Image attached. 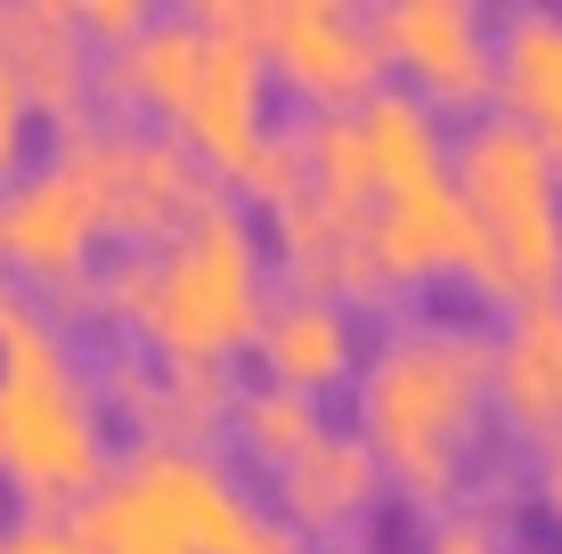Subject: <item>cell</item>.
I'll list each match as a JSON object with an SVG mask.
<instances>
[{
    "label": "cell",
    "instance_id": "8fae6325",
    "mask_svg": "<svg viewBox=\"0 0 562 554\" xmlns=\"http://www.w3.org/2000/svg\"><path fill=\"white\" fill-rule=\"evenodd\" d=\"M0 42H9V66L25 82L33 114H49L57 131L90 123V90H99V57H90V33L66 0H9L0 9Z\"/></svg>",
    "mask_w": 562,
    "mask_h": 554
},
{
    "label": "cell",
    "instance_id": "5bb4252c",
    "mask_svg": "<svg viewBox=\"0 0 562 554\" xmlns=\"http://www.w3.org/2000/svg\"><path fill=\"white\" fill-rule=\"evenodd\" d=\"M490 392H497V408H506V425L538 432V441L562 432V294L521 302V310L506 318Z\"/></svg>",
    "mask_w": 562,
    "mask_h": 554
},
{
    "label": "cell",
    "instance_id": "44dd1931",
    "mask_svg": "<svg viewBox=\"0 0 562 554\" xmlns=\"http://www.w3.org/2000/svg\"><path fill=\"white\" fill-rule=\"evenodd\" d=\"M228 368H204V359H164V416H155V432L147 441H188V449H204L212 441V425L221 416H237L228 408Z\"/></svg>",
    "mask_w": 562,
    "mask_h": 554
},
{
    "label": "cell",
    "instance_id": "5b68a950",
    "mask_svg": "<svg viewBox=\"0 0 562 554\" xmlns=\"http://www.w3.org/2000/svg\"><path fill=\"white\" fill-rule=\"evenodd\" d=\"M449 171H457L464 213H473L464 270H473L481 294L514 302V310L562 294V171L547 156V139L497 106L481 123H464Z\"/></svg>",
    "mask_w": 562,
    "mask_h": 554
},
{
    "label": "cell",
    "instance_id": "cb8c5ba5",
    "mask_svg": "<svg viewBox=\"0 0 562 554\" xmlns=\"http://www.w3.org/2000/svg\"><path fill=\"white\" fill-rule=\"evenodd\" d=\"M25 123H33V99H25V82H16V66H9V42H0V180L25 163Z\"/></svg>",
    "mask_w": 562,
    "mask_h": 554
},
{
    "label": "cell",
    "instance_id": "6da1fadb",
    "mask_svg": "<svg viewBox=\"0 0 562 554\" xmlns=\"http://www.w3.org/2000/svg\"><path fill=\"white\" fill-rule=\"evenodd\" d=\"M57 310L131 327L155 359L228 368V351L261 342L269 261H261L254 221H245L228 196H212L188 228H171V237L139 245V253L106 261L99 278H74L66 294H57Z\"/></svg>",
    "mask_w": 562,
    "mask_h": 554
},
{
    "label": "cell",
    "instance_id": "d4e9b609",
    "mask_svg": "<svg viewBox=\"0 0 562 554\" xmlns=\"http://www.w3.org/2000/svg\"><path fill=\"white\" fill-rule=\"evenodd\" d=\"M74 16H82V33H99L106 49H114V42H131V33L147 25V9H139V0H82Z\"/></svg>",
    "mask_w": 562,
    "mask_h": 554
},
{
    "label": "cell",
    "instance_id": "3957f363",
    "mask_svg": "<svg viewBox=\"0 0 562 554\" xmlns=\"http://www.w3.org/2000/svg\"><path fill=\"white\" fill-rule=\"evenodd\" d=\"M74 539L90 554L114 546H188V554H302V530L285 513L254 506L212 449L139 441L114 456V473L82 498Z\"/></svg>",
    "mask_w": 562,
    "mask_h": 554
},
{
    "label": "cell",
    "instance_id": "83f0119b",
    "mask_svg": "<svg viewBox=\"0 0 562 554\" xmlns=\"http://www.w3.org/2000/svg\"><path fill=\"white\" fill-rule=\"evenodd\" d=\"M114 554H188V546H114Z\"/></svg>",
    "mask_w": 562,
    "mask_h": 554
},
{
    "label": "cell",
    "instance_id": "2e32d148",
    "mask_svg": "<svg viewBox=\"0 0 562 554\" xmlns=\"http://www.w3.org/2000/svg\"><path fill=\"white\" fill-rule=\"evenodd\" d=\"M375 449L359 441V432H326V441H310L294 465L278 473V513L294 530H351L367 506H375Z\"/></svg>",
    "mask_w": 562,
    "mask_h": 554
},
{
    "label": "cell",
    "instance_id": "9a60e30c",
    "mask_svg": "<svg viewBox=\"0 0 562 554\" xmlns=\"http://www.w3.org/2000/svg\"><path fill=\"white\" fill-rule=\"evenodd\" d=\"M196 74H204V25L196 16H147L131 42L99 49V90L147 106V114H171V123L196 99Z\"/></svg>",
    "mask_w": 562,
    "mask_h": 554
},
{
    "label": "cell",
    "instance_id": "52a82bcc",
    "mask_svg": "<svg viewBox=\"0 0 562 554\" xmlns=\"http://www.w3.org/2000/svg\"><path fill=\"white\" fill-rule=\"evenodd\" d=\"M196 25H204V74H196V99H188V114L171 131L204 156V171L245 180V163H254L261 139H269V114H261V82H269L261 0H204Z\"/></svg>",
    "mask_w": 562,
    "mask_h": 554
},
{
    "label": "cell",
    "instance_id": "4fadbf2b",
    "mask_svg": "<svg viewBox=\"0 0 562 554\" xmlns=\"http://www.w3.org/2000/svg\"><path fill=\"white\" fill-rule=\"evenodd\" d=\"M269 245H278V261H285V278H294V294H326V302H342V294H383V270H375V245H367V221L351 213H335L326 196H285L278 213H269Z\"/></svg>",
    "mask_w": 562,
    "mask_h": 554
},
{
    "label": "cell",
    "instance_id": "7402d4cb",
    "mask_svg": "<svg viewBox=\"0 0 562 554\" xmlns=\"http://www.w3.org/2000/svg\"><path fill=\"white\" fill-rule=\"evenodd\" d=\"M99 375H106V392H114V408H131L155 432V416H164V359H155V351H106Z\"/></svg>",
    "mask_w": 562,
    "mask_h": 554
},
{
    "label": "cell",
    "instance_id": "7c38bea8",
    "mask_svg": "<svg viewBox=\"0 0 562 554\" xmlns=\"http://www.w3.org/2000/svg\"><path fill=\"white\" fill-rule=\"evenodd\" d=\"M367 245H375L383 285H416L432 270H457L473 253V213L457 196V171H424L408 188H383L375 221H367Z\"/></svg>",
    "mask_w": 562,
    "mask_h": 554
},
{
    "label": "cell",
    "instance_id": "484cf974",
    "mask_svg": "<svg viewBox=\"0 0 562 554\" xmlns=\"http://www.w3.org/2000/svg\"><path fill=\"white\" fill-rule=\"evenodd\" d=\"M0 554H90V546L74 539V522H16L0 539Z\"/></svg>",
    "mask_w": 562,
    "mask_h": 554
},
{
    "label": "cell",
    "instance_id": "603a6c76",
    "mask_svg": "<svg viewBox=\"0 0 562 554\" xmlns=\"http://www.w3.org/2000/svg\"><path fill=\"white\" fill-rule=\"evenodd\" d=\"M424 554H506V522L497 506H449L424 530Z\"/></svg>",
    "mask_w": 562,
    "mask_h": 554
},
{
    "label": "cell",
    "instance_id": "277c9868",
    "mask_svg": "<svg viewBox=\"0 0 562 554\" xmlns=\"http://www.w3.org/2000/svg\"><path fill=\"white\" fill-rule=\"evenodd\" d=\"M106 473V416L74 368L66 335L9 285L0 294V482H16L33 506H82Z\"/></svg>",
    "mask_w": 562,
    "mask_h": 554
},
{
    "label": "cell",
    "instance_id": "9c48e42d",
    "mask_svg": "<svg viewBox=\"0 0 562 554\" xmlns=\"http://www.w3.org/2000/svg\"><path fill=\"white\" fill-rule=\"evenodd\" d=\"M99 228L106 221H99V204H90V188L49 156L42 171H16V180L0 188V270L66 294L74 278H90L82 261H90V245H99Z\"/></svg>",
    "mask_w": 562,
    "mask_h": 554
},
{
    "label": "cell",
    "instance_id": "8992f818",
    "mask_svg": "<svg viewBox=\"0 0 562 554\" xmlns=\"http://www.w3.org/2000/svg\"><path fill=\"white\" fill-rule=\"evenodd\" d=\"M57 163L90 188L99 221L131 237H171L212 204V171L180 131H123L90 114L82 131H57Z\"/></svg>",
    "mask_w": 562,
    "mask_h": 554
},
{
    "label": "cell",
    "instance_id": "30bf717a",
    "mask_svg": "<svg viewBox=\"0 0 562 554\" xmlns=\"http://www.w3.org/2000/svg\"><path fill=\"white\" fill-rule=\"evenodd\" d=\"M375 42L416 82V99L473 106V99H490V82H497V42L481 33L473 0H383Z\"/></svg>",
    "mask_w": 562,
    "mask_h": 554
},
{
    "label": "cell",
    "instance_id": "ffe728a7",
    "mask_svg": "<svg viewBox=\"0 0 562 554\" xmlns=\"http://www.w3.org/2000/svg\"><path fill=\"white\" fill-rule=\"evenodd\" d=\"M237 441L261 456V465H294V456L310 441H326V416H318V399L294 392V384H254L237 399Z\"/></svg>",
    "mask_w": 562,
    "mask_h": 554
},
{
    "label": "cell",
    "instance_id": "7a4b0ae2",
    "mask_svg": "<svg viewBox=\"0 0 562 554\" xmlns=\"http://www.w3.org/2000/svg\"><path fill=\"white\" fill-rule=\"evenodd\" d=\"M497 342L464 318H392L359 368V441L416 498H449L490 416Z\"/></svg>",
    "mask_w": 562,
    "mask_h": 554
},
{
    "label": "cell",
    "instance_id": "ac0fdd59",
    "mask_svg": "<svg viewBox=\"0 0 562 554\" xmlns=\"http://www.w3.org/2000/svg\"><path fill=\"white\" fill-rule=\"evenodd\" d=\"M497 99L547 139L562 171V9H514L497 25Z\"/></svg>",
    "mask_w": 562,
    "mask_h": 554
},
{
    "label": "cell",
    "instance_id": "d6986e66",
    "mask_svg": "<svg viewBox=\"0 0 562 554\" xmlns=\"http://www.w3.org/2000/svg\"><path fill=\"white\" fill-rule=\"evenodd\" d=\"M351 114L367 131V156H375L383 188H408V180H424V171H449L432 99H416V90H375V99H359Z\"/></svg>",
    "mask_w": 562,
    "mask_h": 554
},
{
    "label": "cell",
    "instance_id": "f1b7e54d",
    "mask_svg": "<svg viewBox=\"0 0 562 554\" xmlns=\"http://www.w3.org/2000/svg\"><path fill=\"white\" fill-rule=\"evenodd\" d=\"M0 294H9V285H0Z\"/></svg>",
    "mask_w": 562,
    "mask_h": 554
},
{
    "label": "cell",
    "instance_id": "ba28073f",
    "mask_svg": "<svg viewBox=\"0 0 562 554\" xmlns=\"http://www.w3.org/2000/svg\"><path fill=\"white\" fill-rule=\"evenodd\" d=\"M261 57L302 99H318V114L375 99V74L392 66L375 42V16L342 9V0H261Z\"/></svg>",
    "mask_w": 562,
    "mask_h": 554
},
{
    "label": "cell",
    "instance_id": "4316f807",
    "mask_svg": "<svg viewBox=\"0 0 562 554\" xmlns=\"http://www.w3.org/2000/svg\"><path fill=\"white\" fill-rule=\"evenodd\" d=\"M530 489H538V506H547L554 522H562V432L530 449Z\"/></svg>",
    "mask_w": 562,
    "mask_h": 554
},
{
    "label": "cell",
    "instance_id": "e0dca14e",
    "mask_svg": "<svg viewBox=\"0 0 562 554\" xmlns=\"http://www.w3.org/2000/svg\"><path fill=\"white\" fill-rule=\"evenodd\" d=\"M261 359H269V384H294L318 399L326 384H342L359 359V335H351V310L326 294H285L269 302L261 318Z\"/></svg>",
    "mask_w": 562,
    "mask_h": 554
}]
</instances>
